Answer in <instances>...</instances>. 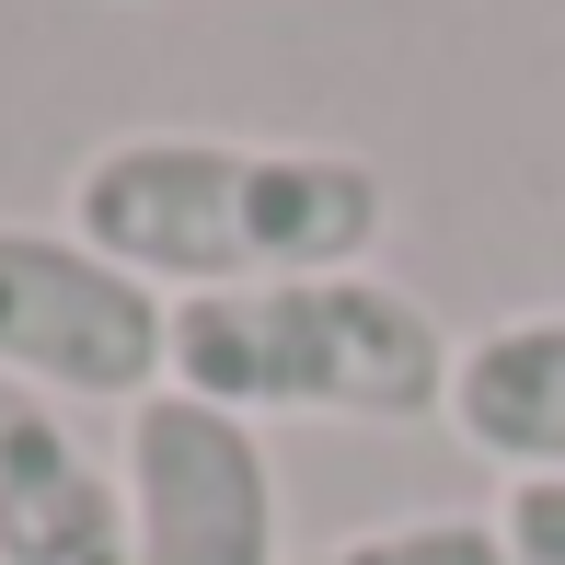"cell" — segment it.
I'll use <instances>...</instances> for the list:
<instances>
[{
	"label": "cell",
	"instance_id": "obj_1",
	"mask_svg": "<svg viewBox=\"0 0 565 565\" xmlns=\"http://www.w3.org/2000/svg\"><path fill=\"white\" fill-rule=\"evenodd\" d=\"M70 231L150 277L162 300L277 289V277H347L393 231L381 162L323 139H209V127H139L70 173Z\"/></svg>",
	"mask_w": 565,
	"mask_h": 565
},
{
	"label": "cell",
	"instance_id": "obj_2",
	"mask_svg": "<svg viewBox=\"0 0 565 565\" xmlns=\"http://www.w3.org/2000/svg\"><path fill=\"white\" fill-rule=\"evenodd\" d=\"M450 323L416 289L347 277H277V289L173 300V393L220 416H312V427H427L450 416Z\"/></svg>",
	"mask_w": 565,
	"mask_h": 565
},
{
	"label": "cell",
	"instance_id": "obj_3",
	"mask_svg": "<svg viewBox=\"0 0 565 565\" xmlns=\"http://www.w3.org/2000/svg\"><path fill=\"white\" fill-rule=\"evenodd\" d=\"M0 381L46 404H127L173 393V300L93 254L82 231L0 220Z\"/></svg>",
	"mask_w": 565,
	"mask_h": 565
},
{
	"label": "cell",
	"instance_id": "obj_4",
	"mask_svg": "<svg viewBox=\"0 0 565 565\" xmlns=\"http://www.w3.org/2000/svg\"><path fill=\"white\" fill-rule=\"evenodd\" d=\"M127 565H289L277 554V461L243 416L150 393L127 416Z\"/></svg>",
	"mask_w": 565,
	"mask_h": 565
},
{
	"label": "cell",
	"instance_id": "obj_5",
	"mask_svg": "<svg viewBox=\"0 0 565 565\" xmlns=\"http://www.w3.org/2000/svg\"><path fill=\"white\" fill-rule=\"evenodd\" d=\"M0 565H127V473L46 393L0 381Z\"/></svg>",
	"mask_w": 565,
	"mask_h": 565
},
{
	"label": "cell",
	"instance_id": "obj_6",
	"mask_svg": "<svg viewBox=\"0 0 565 565\" xmlns=\"http://www.w3.org/2000/svg\"><path fill=\"white\" fill-rule=\"evenodd\" d=\"M450 427L484 450L508 484L565 473V312H508L461 347L450 370Z\"/></svg>",
	"mask_w": 565,
	"mask_h": 565
},
{
	"label": "cell",
	"instance_id": "obj_7",
	"mask_svg": "<svg viewBox=\"0 0 565 565\" xmlns=\"http://www.w3.org/2000/svg\"><path fill=\"white\" fill-rule=\"evenodd\" d=\"M312 565H520L497 520L473 508H416V520H370V531H335Z\"/></svg>",
	"mask_w": 565,
	"mask_h": 565
},
{
	"label": "cell",
	"instance_id": "obj_8",
	"mask_svg": "<svg viewBox=\"0 0 565 565\" xmlns=\"http://www.w3.org/2000/svg\"><path fill=\"white\" fill-rule=\"evenodd\" d=\"M497 531H508V554H520V565H565V473L508 484V497H497Z\"/></svg>",
	"mask_w": 565,
	"mask_h": 565
}]
</instances>
